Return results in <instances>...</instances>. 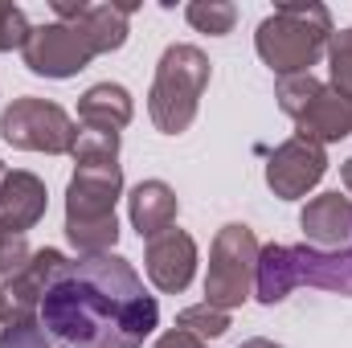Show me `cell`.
Wrapping results in <instances>:
<instances>
[{
  "label": "cell",
  "instance_id": "obj_2",
  "mask_svg": "<svg viewBox=\"0 0 352 348\" xmlns=\"http://www.w3.org/2000/svg\"><path fill=\"white\" fill-rule=\"evenodd\" d=\"M119 193H123L119 164H74L66 188V238L82 259L111 254V246L119 242V217H115Z\"/></svg>",
  "mask_w": 352,
  "mask_h": 348
},
{
  "label": "cell",
  "instance_id": "obj_13",
  "mask_svg": "<svg viewBox=\"0 0 352 348\" xmlns=\"http://www.w3.org/2000/svg\"><path fill=\"white\" fill-rule=\"evenodd\" d=\"M311 250H344L352 246V201L340 193H320L299 213Z\"/></svg>",
  "mask_w": 352,
  "mask_h": 348
},
{
  "label": "cell",
  "instance_id": "obj_1",
  "mask_svg": "<svg viewBox=\"0 0 352 348\" xmlns=\"http://www.w3.org/2000/svg\"><path fill=\"white\" fill-rule=\"evenodd\" d=\"M37 320L58 348H144L160 324V303L127 259L94 254L62 270Z\"/></svg>",
  "mask_w": 352,
  "mask_h": 348
},
{
  "label": "cell",
  "instance_id": "obj_3",
  "mask_svg": "<svg viewBox=\"0 0 352 348\" xmlns=\"http://www.w3.org/2000/svg\"><path fill=\"white\" fill-rule=\"evenodd\" d=\"M332 12L324 4H278L254 33V50L278 78L311 74V66L328 54Z\"/></svg>",
  "mask_w": 352,
  "mask_h": 348
},
{
  "label": "cell",
  "instance_id": "obj_6",
  "mask_svg": "<svg viewBox=\"0 0 352 348\" xmlns=\"http://www.w3.org/2000/svg\"><path fill=\"white\" fill-rule=\"evenodd\" d=\"M258 238L250 226H221L209 250V274H205V303L234 312L254 295V266H258Z\"/></svg>",
  "mask_w": 352,
  "mask_h": 348
},
{
  "label": "cell",
  "instance_id": "obj_10",
  "mask_svg": "<svg viewBox=\"0 0 352 348\" xmlns=\"http://www.w3.org/2000/svg\"><path fill=\"white\" fill-rule=\"evenodd\" d=\"M54 17L62 25H74L82 37L90 41L94 54H111V50H123L127 41V17L135 12V4H87V0H54L50 4Z\"/></svg>",
  "mask_w": 352,
  "mask_h": 348
},
{
  "label": "cell",
  "instance_id": "obj_24",
  "mask_svg": "<svg viewBox=\"0 0 352 348\" xmlns=\"http://www.w3.org/2000/svg\"><path fill=\"white\" fill-rule=\"evenodd\" d=\"M33 25L25 21V12L12 0H0V50H25Z\"/></svg>",
  "mask_w": 352,
  "mask_h": 348
},
{
  "label": "cell",
  "instance_id": "obj_7",
  "mask_svg": "<svg viewBox=\"0 0 352 348\" xmlns=\"http://www.w3.org/2000/svg\"><path fill=\"white\" fill-rule=\"evenodd\" d=\"M0 135L21 152H45V156H70L78 144V123L45 98H12L0 111Z\"/></svg>",
  "mask_w": 352,
  "mask_h": 348
},
{
  "label": "cell",
  "instance_id": "obj_18",
  "mask_svg": "<svg viewBox=\"0 0 352 348\" xmlns=\"http://www.w3.org/2000/svg\"><path fill=\"white\" fill-rule=\"evenodd\" d=\"M295 291V266H291V246L270 242L258 250V266H254V295L258 303L274 307Z\"/></svg>",
  "mask_w": 352,
  "mask_h": 348
},
{
  "label": "cell",
  "instance_id": "obj_20",
  "mask_svg": "<svg viewBox=\"0 0 352 348\" xmlns=\"http://www.w3.org/2000/svg\"><path fill=\"white\" fill-rule=\"evenodd\" d=\"M176 328L188 332V336H197V340H217V336L230 332V312L209 307V303H197V307H184L176 316Z\"/></svg>",
  "mask_w": 352,
  "mask_h": 348
},
{
  "label": "cell",
  "instance_id": "obj_17",
  "mask_svg": "<svg viewBox=\"0 0 352 348\" xmlns=\"http://www.w3.org/2000/svg\"><path fill=\"white\" fill-rule=\"evenodd\" d=\"M131 115H135L131 94L119 83H98L78 98V119L90 131H123L131 123Z\"/></svg>",
  "mask_w": 352,
  "mask_h": 348
},
{
  "label": "cell",
  "instance_id": "obj_12",
  "mask_svg": "<svg viewBox=\"0 0 352 348\" xmlns=\"http://www.w3.org/2000/svg\"><path fill=\"white\" fill-rule=\"evenodd\" d=\"M70 262L62 250H33L29 262L4 283V295H8V312L12 316H37V307H41V299H45V291L62 279V270H66Z\"/></svg>",
  "mask_w": 352,
  "mask_h": 348
},
{
  "label": "cell",
  "instance_id": "obj_21",
  "mask_svg": "<svg viewBox=\"0 0 352 348\" xmlns=\"http://www.w3.org/2000/svg\"><path fill=\"white\" fill-rule=\"evenodd\" d=\"M74 164H119V131H78Z\"/></svg>",
  "mask_w": 352,
  "mask_h": 348
},
{
  "label": "cell",
  "instance_id": "obj_23",
  "mask_svg": "<svg viewBox=\"0 0 352 348\" xmlns=\"http://www.w3.org/2000/svg\"><path fill=\"white\" fill-rule=\"evenodd\" d=\"M328 66H332V83L328 87L352 102V29L332 33V41H328Z\"/></svg>",
  "mask_w": 352,
  "mask_h": 348
},
{
  "label": "cell",
  "instance_id": "obj_19",
  "mask_svg": "<svg viewBox=\"0 0 352 348\" xmlns=\"http://www.w3.org/2000/svg\"><path fill=\"white\" fill-rule=\"evenodd\" d=\"M184 17H188L192 29H201L209 37H226L234 29V21H238V8L230 0H192L184 8Z\"/></svg>",
  "mask_w": 352,
  "mask_h": 348
},
{
  "label": "cell",
  "instance_id": "obj_22",
  "mask_svg": "<svg viewBox=\"0 0 352 348\" xmlns=\"http://www.w3.org/2000/svg\"><path fill=\"white\" fill-rule=\"evenodd\" d=\"M0 348H54L37 316H8L0 328Z\"/></svg>",
  "mask_w": 352,
  "mask_h": 348
},
{
  "label": "cell",
  "instance_id": "obj_14",
  "mask_svg": "<svg viewBox=\"0 0 352 348\" xmlns=\"http://www.w3.org/2000/svg\"><path fill=\"white\" fill-rule=\"evenodd\" d=\"M50 193L45 180H37L33 173H4L0 180V226L8 234H25L45 217Z\"/></svg>",
  "mask_w": 352,
  "mask_h": 348
},
{
  "label": "cell",
  "instance_id": "obj_15",
  "mask_svg": "<svg viewBox=\"0 0 352 348\" xmlns=\"http://www.w3.org/2000/svg\"><path fill=\"white\" fill-rule=\"evenodd\" d=\"M291 266H295V287H320L352 295V246L344 250H311V246H291Z\"/></svg>",
  "mask_w": 352,
  "mask_h": 348
},
{
  "label": "cell",
  "instance_id": "obj_29",
  "mask_svg": "<svg viewBox=\"0 0 352 348\" xmlns=\"http://www.w3.org/2000/svg\"><path fill=\"white\" fill-rule=\"evenodd\" d=\"M0 180H4V164H0Z\"/></svg>",
  "mask_w": 352,
  "mask_h": 348
},
{
  "label": "cell",
  "instance_id": "obj_8",
  "mask_svg": "<svg viewBox=\"0 0 352 348\" xmlns=\"http://www.w3.org/2000/svg\"><path fill=\"white\" fill-rule=\"evenodd\" d=\"M21 58H25V66H29L33 74L62 83V78H74L78 70H87L98 54L90 50V41L74 29V25L54 21V25H37V29L29 33Z\"/></svg>",
  "mask_w": 352,
  "mask_h": 348
},
{
  "label": "cell",
  "instance_id": "obj_11",
  "mask_svg": "<svg viewBox=\"0 0 352 348\" xmlns=\"http://www.w3.org/2000/svg\"><path fill=\"white\" fill-rule=\"evenodd\" d=\"M144 266H148V279L156 283V291L180 295L197 274V242L184 230H168V234L148 242Z\"/></svg>",
  "mask_w": 352,
  "mask_h": 348
},
{
  "label": "cell",
  "instance_id": "obj_16",
  "mask_svg": "<svg viewBox=\"0 0 352 348\" xmlns=\"http://www.w3.org/2000/svg\"><path fill=\"white\" fill-rule=\"evenodd\" d=\"M127 209H131V226L140 230V238H160L168 234L176 221V193L164 184V180H140L127 197Z\"/></svg>",
  "mask_w": 352,
  "mask_h": 348
},
{
  "label": "cell",
  "instance_id": "obj_27",
  "mask_svg": "<svg viewBox=\"0 0 352 348\" xmlns=\"http://www.w3.org/2000/svg\"><path fill=\"white\" fill-rule=\"evenodd\" d=\"M238 348H283V345H274V340H263V336H258V340H242Z\"/></svg>",
  "mask_w": 352,
  "mask_h": 348
},
{
  "label": "cell",
  "instance_id": "obj_28",
  "mask_svg": "<svg viewBox=\"0 0 352 348\" xmlns=\"http://www.w3.org/2000/svg\"><path fill=\"white\" fill-rule=\"evenodd\" d=\"M8 316H12V312H8V295H4V287H0V328H4Z\"/></svg>",
  "mask_w": 352,
  "mask_h": 348
},
{
  "label": "cell",
  "instance_id": "obj_26",
  "mask_svg": "<svg viewBox=\"0 0 352 348\" xmlns=\"http://www.w3.org/2000/svg\"><path fill=\"white\" fill-rule=\"evenodd\" d=\"M340 180H344V188L352 193V156L344 160V164H340Z\"/></svg>",
  "mask_w": 352,
  "mask_h": 348
},
{
  "label": "cell",
  "instance_id": "obj_25",
  "mask_svg": "<svg viewBox=\"0 0 352 348\" xmlns=\"http://www.w3.org/2000/svg\"><path fill=\"white\" fill-rule=\"evenodd\" d=\"M156 348H209V345L197 340V336H188V332H180V328H173V332H164V336L156 340Z\"/></svg>",
  "mask_w": 352,
  "mask_h": 348
},
{
  "label": "cell",
  "instance_id": "obj_4",
  "mask_svg": "<svg viewBox=\"0 0 352 348\" xmlns=\"http://www.w3.org/2000/svg\"><path fill=\"white\" fill-rule=\"evenodd\" d=\"M209 58L197 50V45H168L160 66H156V78L148 90V115L156 123V131L164 135H180L192 127L197 119V107H201V94L209 87Z\"/></svg>",
  "mask_w": 352,
  "mask_h": 348
},
{
  "label": "cell",
  "instance_id": "obj_9",
  "mask_svg": "<svg viewBox=\"0 0 352 348\" xmlns=\"http://www.w3.org/2000/svg\"><path fill=\"white\" fill-rule=\"evenodd\" d=\"M328 173V152L324 144L316 140H303V135H291L287 144H278L266 160V184L274 197L283 201H299L307 188H316Z\"/></svg>",
  "mask_w": 352,
  "mask_h": 348
},
{
  "label": "cell",
  "instance_id": "obj_5",
  "mask_svg": "<svg viewBox=\"0 0 352 348\" xmlns=\"http://www.w3.org/2000/svg\"><path fill=\"white\" fill-rule=\"evenodd\" d=\"M283 115L295 119V135L316 140V144H340L352 135V102L344 94L311 78V74H295V78H278L274 90Z\"/></svg>",
  "mask_w": 352,
  "mask_h": 348
}]
</instances>
